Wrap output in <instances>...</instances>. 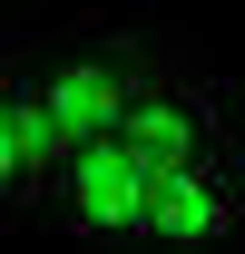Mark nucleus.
<instances>
[{
  "instance_id": "1",
  "label": "nucleus",
  "mask_w": 245,
  "mask_h": 254,
  "mask_svg": "<svg viewBox=\"0 0 245 254\" xmlns=\"http://www.w3.org/2000/svg\"><path fill=\"white\" fill-rule=\"evenodd\" d=\"M49 205H59V225H79V235H147V205H157V166L127 147L118 127L108 137H79L59 157V176H49Z\"/></svg>"
},
{
  "instance_id": "2",
  "label": "nucleus",
  "mask_w": 245,
  "mask_h": 254,
  "mask_svg": "<svg viewBox=\"0 0 245 254\" xmlns=\"http://www.w3.org/2000/svg\"><path fill=\"white\" fill-rule=\"evenodd\" d=\"M39 98H49L59 137L79 147V137H108V127L127 118L137 68H127V49H69V59H49V68H39Z\"/></svg>"
},
{
  "instance_id": "3",
  "label": "nucleus",
  "mask_w": 245,
  "mask_h": 254,
  "mask_svg": "<svg viewBox=\"0 0 245 254\" xmlns=\"http://www.w3.org/2000/svg\"><path fill=\"white\" fill-rule=\"evenodd\" d=\"M236 186H226V166L196 157V166H167L157 176V205H147V235L157 245H216V235H236Z\"/></svg>"
},
{
  "instance_id": "4",
  "label": "nucleus",
  "mask_w": 245,
  "mask_h": 254,
  "mask_svg": "<svg viewBox=\"0 0 245 254\" xmlns=\"http://www.w3.org/2000/svg\"><path fill=\"white\" fill-rule=\"evenodd\" d=\"M118 137L137 147V157L167 176V166H196V157H216V127H206V108L186 88H157V78H137V98H127V118H118Z\"/></svg>"
},
{
  "instance_id": "5",
  "label": "nucleus",
  "mask_w": 245,
  "mask_h": 254,
  "mask_svg": "<svg viewBox=\"0 0 245 254\" xmlns=\"http://www.w3.org/2000/svg\"><path fill=\"white\" fill-rule=\"evenodd\" d=\"M59 157H69V137H59V118H49V98H39V88H10V98H0V186H10V195H39L49 176H59Z\"/></svg>"
}]
</instances>
